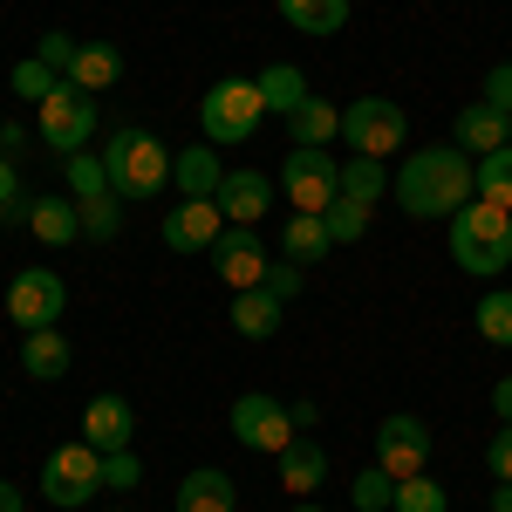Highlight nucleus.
<instances>
[{"label":"nucleus","mask_w":512,"mask_h":512,"mask_svg":"<svg viewBox=\"0 0 512 512\" xmlns=\"http://www.w3.org/2000/svg\"><path fill=\"white\" fill-rule=\"evenodd\" d=\"M390 192L403 198L410 219H458V205L478 198V178H472V158L458 144H424L410 151L403 171L390 178Z\"/></svg>","instance_id":"f257e3e1"},{"label":"nucleus","mask_w":512,"mask_h":512,"mask_svg":"<svg viewBox=\"0 0 512 512\" xmlns=\"http://www.w3.org/2000/svg\"><path fill=\"white\" fill-rule=\"evenodd\" d=\"M451 260H458V274L472 280H499L512 267V212L506 205H458V219H451Z\"/></svg>","instance_id":"f03ea898"},{"label":"nucleus","mask_w":512,"mask_h":512,"mask_svg":"<svg viewBox=\"0 0 512 512\" xmlns=\"http://www.w3.org/2000/svg\"><path fill=\"white\" fill-rule=\"evenodd\" d=\"M171 158H178V151H164L158 130H144V123H123L117 137H110V151H103L110 192H117V198H158L164 185H171Z\"/></svg>","instance_id":"7ed1b4c3"},{"label":"nucleus","mask_w":512,"mask_h":512,"mask_svg":"<svg viewBox=\"0 0 512 512\" xmlns=\"http://www.w3.org/2000/svg\"><path fill=\"white\" fill-rule=\"evenodd\" d=\"M267 123V96H260V82H212L205 96H198V130H205V144L212 151H233V144H246L253 130Z\"/></svg>","instance_id":"20e7f679"},{"label":"nucleus","mask_w":512,"mask_h":512,"mask_svg":"<svg viewBox=\"0 0 512 512\" xmlns=\"http://www.w3.org/2000/svg\"><path fill=\"white\" fill-rule=\"evenodd\" d=\"M35 130H41V144L62 151V158L89 151V137H96V96L62 76L55 89H48V103H35Z\"/></svg>","instance_id":"39448f33"},{"label":"nucleus","mask_w":512,"mask_h":512,"mask_svg":"<svg viewBox=\"0 0 512 512\" xmlns=\"http://www.w3.org/2000/svg\"><path fill=\"white\" fill-rule=\"evenodd\" d=\"M103 492V451L96 444H62V451H48V465H41V499L48 506H89Z\"/></svg>","instance_id":"423d86ee"},{"label":"nucleus","mask_w":512,"mask_h":512,"mask_svg":"<svg viewBox=\"0 0 512 512\" xmlns=\"http://www.w3.org/2000/svg\"><path fill=\"white\" fill-rule=\"evenodd\" d=\"M342 137H349L355 158H390V151H403V137H410V117H403V103H390V96H355L349 110H342Z\"/></svg>","instance_id":"0eeeda50"},{"label":"nucleus","mask_w":512,"mask_h":512,"mask_svg":"<svg viewBox=\"0 0 512 512\" xmlns=\"http://www.w3.org/2000/svg\"><path fill=\"white\" fill-rule=\"evenodd\" d=\"M233 437L246 444V451H267V458H280L287 444H294V410L280 403V396H267V390H246V396H233Z\"/></svg>","instance_id":"6e6552de"},{"label":"nucleus","mask_w":512,"mask_h":512,"mask_svg":"<svg viewBox=\"0 0 512 512\" xmlns=\"http://www.w3.org/2000/svg\"><path fill=\"white\" fill-rule=\"evenodd\" d=\"M280 192H287V205L294 212H328L335 198H342V164L328 158V151H287V164H280Z\"/></svg>","instance_id":"1a4fd4ad"},{"label":"nucleus","mask_w":512,"mask_h":512,"mask_svg":"<svg viewBox=\"0 0 512 512\" xmlns=\"http://www.w3.org/2000/svg\"><path fill=\"white\" fill-rule=\"evenodd\" d=\"M62 308H69V287H62V274H55V267H21V274H14V287H7V315H14V328H21V335L55 328V321H62Z\"/></svg>","instance_id":"9d476101"},{"label":"nucleus","mask_w":512,"mask_h":512,"mask_svg":"<svg viewBox=\"0 0 512 512\" xmlns=\"http://www.w3.org/2000/svg\"><path fill=\"white\" fill-rule=\"evenodd\" d=\"M376 465L390 478H417L431 465V424L424 417H410V410H396L376 424Z\"/></svg>","instance_id":"9b49d317"},{"label":"nucleus","mask_w":512,"mask_h":512,"mask_svg":"<svg viewBox=\"0 0 512 512\" xmlns=\"http://www.w3.org/2000/svg\"><path fill=\"white\" fill-rule=\"evenodd\" d=\"M212 267H219V280L239 294V287H260L274 260H267V246H260L253 226H226V233L212 239Z\"/></svg>","instance_id":"f8f14e48"},{"label":"nucleus","mask_w":512,"mask_h":512,"mask_svg":"<svg viewBox=\"0 0 512 512\" xmlns=\"http://www.w3.org/2000/svg\"><path fill=\"white\" fill-rule=\"evenodd\" d=\"M219 233H226L219 198H178V205L164 212V246H171V253H212Z\"/></svg>","instance_id":"ddd939ff"},{"label":"nucleus","mask_w":512,"mask_h":512,"mask_svg":"<svg viewBox=\"0 0 512 512\" xmlns=\"http://www.w3.org/2000/svg\"><path fill=\"white\" fill-rule=\"evenodd\" d=\"M212 198H219L226 226H260V219H267V205H274V178L239 164V171H226V178H219V192H212Z\"/></svg>","instance_id":"4468645a"},{"label":"nucleus","mask_w":512,"mask_h":512,"mask_svg":"<svg viewBox=\"0 0 512 512\" xmlns=\"http://www.w3.org/2000/svg\"><path fill=\"white\" fill-rule=\"evenodd\" d=\"M130 437H137L130 396H117V390L89 396V410H82V444H96V451H130Z\"/></svg>","instance_id":"2eb2a0df"},{"label":"nucleus","mask_w":512,"mask_h":512,"mask_svg":"<svg viewBox=\"0 0 512 512\" xmlns=\"http://www.w3.org/2000/svg\"><path fill=\"white\" fill-rule=\"evenodd\" d=\"M280 485H287V499H308V492L328 485V451H321L315 437H294L280 451Z\"/></svg>","instance_id":"dca6fc26"},{"label":"nucleus","mask_w":512,"mask_h":512,"mask_svg":"<svg viewBox=\"0 0 512 512\" xmlns=\"http://www.w3.org/2000/svg\"><path fill=\"white\" fill-rule=\"evenodd\" d=\"M178 512H239V492L219 465H198L178 478Z\"/></svg>","instance_id":"f3484780"},{"label":"nucleus","mask_w":512,"mask_h":512,"mask_svg":"<svg viewBox=\"0 0 512 512\" xmlns=\"http://www.w3.org/2000/svg\"><path fill=\"white\" fill-rule=\"evenodd\" d=\"M28 233L41 246H76L82 239V205L76 198H28Z\"/></svg>","instance_id":"a211bd4d"},{"label":"nucleus","mask_w":512,"mask_h":512,"mask_svg":"<svg viewBox=\"0 0 512 512\" xmlns=\"http://www.w3.org/2000/svg\"><path fill=\"white\" fill-rule=\"evenodd\" d=\"M280 315H287V308H280L267 287H239V294H233V335H239V342H274Z\"/></svg>","instance_id":"6ab92c4d"},{"label":"nucleus","mask_w":512,"mask_h":512,"mask_svg":"<svg viewBox=\"0 0 512 512\" xmlns=\"http://www.w3.org/2000/svg\"><path fill=\"white\" fill-rule=\"evenodd\" d=\"M506 144H512V117H499L492 103H465L458 110V151L485 158V151H506Z\"/></svg>","instance_id":"aec40b11"},{"label":"nucleus","mask_w":512,"mask_h":512,"mask_svg":"<svg viewBox=\"0 0 512 512\" xmlns=\"http://www.w3.org/2000/svg\"><path fill=\"white\" fill-rule=\"evenodd\" d=\"M219 178H226V164H219L212 144H185V151L171 158V185H178V198H212Z\"/></svg>","instance_id":"412c9836"},{"label":"nucleus","mask_w":512,"mask_h":512,"mask_svg":"<svg viewBox=\"0 0 512 512\" xmlns=\"http://www.w3.org/2000/svg\"><path fill=\"white\" fill-rule=\"evenodd\" d=\"M280 253L294 260V267H315L335 253V239H328V219L321 212H287V226H280Z\"/></svg>","instance_id":"4be33fe9"},{"label":"nucleus","mask_w":512,"mask_h":512,"mask_svg":"<svg viewBox=\"0 0 512 512\" xmlns=\"http://www.w3.org/2000/svg\"><path fill=\"white\" fill-rule=\"evenodd\" d=\"M69 362H76V349H69V335H62V328H35V335H21V369H28L35 383L69 376Z\"/></svg>","instance_id":"5701e85b"},{"label":"nucleus","mask_w":512,"mask_h":512,"mask_svg":"<svg viewBox=\"0 0 512 512\" xmlns=\"http://www.w3.org/2000/svg\"><path fill=\"white\" fill-rule=\"evenodd\" d=\"M335 137H342V110L321 103V96H308V103L287 117V144H301V151H328Z\"/></svg>","instance_id":"b1692460"},{"label":"nucleus","mask_w":512,"mask_h":512,"mask_svg":"<svg viewBox=\"0 0 512 512\" xmlns=\"http://www.w3.org/2000/svg\"><path fill=\"white\" fill-rule=\"evenodd\" d=\"M280 21L301 35H342L349 28V0H274Z\"/></svg>","instance_id":"393cba45"},{"label":"nucleus","mask_w":512,"mask_h":512,"mask_svg":"<svg viewBox=\"0 0 512 512\" xmlns=\"http://www.w3.org/2000/svg\"><path fill=\"white\" fill-rule=\"evenodd\" d=\"M117 76H123V55L110 48V41H82V48H76V69H69L76 89L103 96V89H117Z\"/></svg>","instance_id":"a878e982"},{"label":"nucleus","mask_w":512,"mask_h":512,"mask_svg":"<svg viewBox=\"0 0 512 512\" xmlns=\"http://www.w3.org/2000/svg\"><path fill=\"white\" fill-rule=\"evenodd\" d=\"M253 82H260V96H267V110H274V117H294V110L308 103V76H301L294 62H267Z\"/></svg>","instance_id":"bb28decb"},{"label":"nucleus","mask_w":512,"mask_h":512,"mask_svg":"<svg viewBox=\"0 0 512 512\" xmlns=\"http://www.w3.org/2000/svg\"><path fill=\"white\" fill-rule=\"evenodd\" d=\"M472 178H478V198H485V205H506V212H512V144H506V151L472 158Z\"/></svg>","instance_id":"cd10ccee"},{"label":"nucleus","mask_w":512,"mask_h":512,"mask_svg":"<svg viewBox=\"0 0 512 512\" xmlns=\"http://www.w3.org/2000/svg\"><path fill=\"white\" fill-rule=\"evenodd\" d=\"M383 192H390V171H383V158H349V164H342V198H355V205H376Z\"/></svg>","instance_id":"c85d7f7f"},{"label":"nucleus","mask_w":512,"mask_h":512,"mask_svg":"<svg viewBox=\"0 0 512 512\" xmlns=\"http://www.w3.org/2000/svg\"><path fill=\"white\" fill-rule=\"evenodd\" d=\"M472 321H478V335H485L492 349H512V287H492L472 308Z\"/></svg>","instance_id":"c756f323"},{"label":"nucleus","mask_w":512,"mask_h":512,"mask_svg":"<svg viewBox=\"0 0 512 512\" xmlns=\"http://www.w3.org/2000/svg\"><path fill=\"white\" fill-rule=\"evenodd\" d=\"M390 512H451V492L437 485V478H396V499H390Z\"/></svg>","instance_id":"7c9ffc66"},{"label":"nucleus","mask_w":512,"mask_h":512,"mask_svg":"<svg viewBox=\"0 0 512 512\" xmlns=\"http://www.w3.org/2000/svg\"><path fill=\"white\" fill-rule=\"evenodd\" d=\"M69 164V198H103L110 192V171H103V151H76V158H62Z\"/></svg>","instance_id":"2f4dec72"},{"label":"nucleus","mask_w":512,"mask_h":512,"mask_svg":"<svg viewBox=\"0 0 512 512\" xmlns=\"http://www.w3.org/2000/svg\"><path fill=\"white\" fill-rule=\"evenodd\" d=\"M390 499H396V478L383 472V465L355 472V485H349V506L355 512H390Z\"/></svg>","instance_id":"473e14b6"},{"label":"nucleus","mask_w":512,"mask_h":512,"mask_svg":"<svg viewBox=\"0 0 512 512\" xmlns=\"http://www.w3.org/2000/svg\"><path fill=\"white\" fill-rule=\"evenodd\" d=\"M123 233V198L103 192V198H82V239H117Z\"/></svg>","instance_id":"72a5a7b5"},{"label":"nucleus","mask_w":512,"mask_h":512,"mask_svg":"<svg viewBox=\"0 0 512 512\" xmlns=\"http://www.w3.org/2000/svg\"><path fill=\"white\" fill-rule=\"evenodd\" d=\"M321 219H328V239H335V246H349V239L369 233V205H355V198H335Z\"/></svg>","instance_id":"f704fd0d"},{"label":"nucleus","mask_w":512,"mask_h":512,"mask_svg":"<svg viewBox=\"0 0 512 512\" xmlns=\"http://www.w3.org/2000/svg\"><path fill=\"white\" fill-rule=\"evenodd\" d=\"M55 69L41 62V55H28V62H14V96H28V103H48V89H55Z\"/></svg>","instance_id":"c9c22d12"},{"label":"nucleus","mask_w":512,"mask_h":512,"mask_svg":"<svg viewBox=\"0 0 512 512\" xmlns=\"http://www.w3.org/2000/svg\"><path fill=\"white\" fill-rule=\"evenodd\" d=\"M137 485H144L137 451H103V492H137Z\"/></svg>","instance_id":"e433bc0d"},{"label":"nucleus","mask_w":512,"mask_h":512,"mask_svg":"<svg viewBox=\"0 0 512 512\" xmlns=\"http://www.w3.org/2000/svg\"><path fill=\"white\" fill-rule=\"evenodd\" d=\"M260 287H267V294H274L280 308H294V301H301V287H308V274H301V267H294V260H274V267H267V280H260Z\"/></svg>","instance_id":"4c0bfd02"},{"label":"nucleus","mask_w":512,"mask_h":512,"mask_svg":"<svg viewBox=\"0 0 512 512\" xmlns=\"http://www.w3.org/2000/svg\"><path fill=\"white\" fill-rule=\"evenodd\" d=\"M76 48H82V41H76V35H62V28H48V35L35 41V55L48 62V69H55V76H69V69H76Z\"/></svg>","instance_id":"58836bf2"},{"label":"nucleus","mask_w":512,"mask_h":512,"mask_svg":"<svg viewBox=\"0 0 512 512\" xmlns=\"http://www.w3.org/2000/svg\"><path fill=\"white\" fill-rule=\"evenodd\" d=\"M478 103H492L499 117H512V62H499V69L485 76V96H478Z\"/></svg>","instance_id":"ea45409f"},{"label":"nucleus","mask_w":512,"mask_h":512,"mask_svg":"<svg viewBox=\"0 0 512 512\" xmlns=\"http://www.w3.org/2000/svg\"><path fill=\"white\" fill-rule=\"evenodd\" d=\"M485 472L499 478V485H506V478H512V424H499V437L485 444Z\"/></svg>","instance_id":"a19ab883"},{"label":"nucleus","mask_w":512,"mask_h":512,"mask_svg":"<svg viewBox=\"0 0 512 512\" xmlns=\"http://www.w3.org/2000/svg\"><path fill=\"white\" fill-rule=\"evenodd\" d=\"M0 205H21V171H14V158H0Z\"/></svg>","instance_id":"79ce46f5"},{"label":"nucleus","mask_w":512,"mask_h":512,"mask_svg":"<svg viewBox=\"0 0 512 512\" xmlns=\"http://www.w3.org/2000/svg\"><path fill=\"white\" fill-rule=\"evenodd\" d=\"M492 410H499V424H512V376L492 383Z\"/></svg>","instance_id":"37998d69"},{"label":"nucleus","mask_w":512,"mask_h":512,"mask_svg":"<svg viewBox=\"0 0 512 512\" xmlns=\"http://www.w3.org/2000/svg\"><path fill=\"white\" fill-rule=\"evenodd\" d=\"M492 512H512V478H506V485H492Z\"/></svg>","instance_id":"c03bdc74"},{"label":"nucleus","mask_w":512,"mask_h":512,"mask_svg":"<svg viewBox=\"0 0 512 512\" xmlns=\"http://www.w3.org/2000/svg\"><path fill=\"white\" fill-rule=\"evenodd\" d=\"M0 512H21V492H14L7 478H0Z\"/></svg>","instance_id":"a18cd8bd"},{"label":"nucleus","mask_w":512,"mask_h":512,"mask_svg":"<svg viewBox=\"0 0 512 512\" xmlns=\"http://www.w3.org/2000/svg\"><path fill=\"white\" fill-rule=\"evenodd\" d=\"M294 512H328V506H294Z\"/></svg>","instance_id":"49530a36"},{"label":"nucleus","mask_w":512,"mask_h":512,"mask_svg":"<svg viewBox=\"0 0 512 512\" xmlns=\"http://www.w3.org/2000/svg\"><path fill=\"white\" fill-rule=\"evenodd\" d=\"M0 130H7V123H0Z\"/></svg>","instance_id":"de8ad7c7"}]
</instances>
